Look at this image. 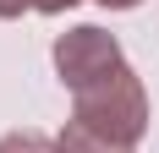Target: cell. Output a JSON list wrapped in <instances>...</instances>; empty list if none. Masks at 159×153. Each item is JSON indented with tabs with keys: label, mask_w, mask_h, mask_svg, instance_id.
I'll return each mask as SVG.
<instances>
[{
	"label": "cell",
	"mask_w": 159,
	"mask_h": 153,
	"mask_svg": "<svg viewBox=\"0 0 159 153\" xmlns=\"http://www.w3.org/2000/svg\"><path fill=\"white\" fill-rule=\"evenodd\" d=\"M0 153H49V148H44L39 137H6V142H0Z\"/></svg>",
	"instance_id": "2"
},
{
	"label": "cell",
	"mask_w": 159,
	"mask_h": 153,
	"mask_svg": "<svg viewBox=\"0 0 159 153\" xmlns=\"http://www.w3.org/2000/svg\"><path fill=\"white\" fill-rule=\"evenodd\" d=\"M55 60H61V76L71 88H88V82H104V76L121 71V55H115V44L99 28H82V33H71V38H61Z\"/></svg>",
	"instance_id": "1"
}]
</instances>
